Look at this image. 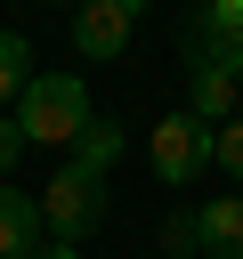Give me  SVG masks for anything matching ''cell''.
Instances as JSON below:
<instances>
[{"instance_id": "obj_7", "label": "cell", "mask_w": 243, "mask_h": 259, "mask_svg": "<svg viewBox=\"0 0 243 259\" xmlns=\"http://www.w3.org/2000/svg\"><path fill=\"white\" fill-rule=\"evenodd\" d=\"M194 243L211 259H243V194H211L194 210Z\"/></svg>"}, {"instance_id": "obj_9", "label": "cell", "mask_w": 243, "mask_h": 259, "mask_svg": "<svg viewBox=\"0 0 243 259\" xmlns=\"http://www.w3.org/2000/svg\"><path fill=\"white\" fill-rule=\"evenodd\" d=\"M113 162H122V121H89L73 138V170L81 178H113Z\"/></svg>"}, {"instance_id": "obj_14", "label": "cell", "mask_w": 243, "mask_h": 259, "mask_svg": "<svg viewBox=\"0 0 243 259\" xmlns=\"http://www.w3.org/2000/svg\"><path fill=\"white\" fill-rule=\"evenodd\" d=\"M32 259H81V251H73V243H40Z\"/></svg>"}, {"instance_id": "obj_13", "label": "cell", "mask_w": 243, "mask_h": 259, "mask_svg": "<svg viewBox=\"0 0 243 259\" xmlns=\"http://www.w3.org/2000/svg\"><path fill=\"white\" fill-rule=\"evenodd\" d=\"M16 162H24V130H16V121H0V186H8V170H16Z\"/></svg>"}, {"instance_id": "obj_8", "label": "cell", "mask_w": 243, "mask_h": 259, "mask_svg": "<svg viewBox=\"0 0 243 259\" xmlns=\"http://www.w3.org/2000/svg\"><path fill=\"white\" fill-rule=\"evenodd\" d=\"M40 194H16V186H0V259H32L40 251Z\"/></svg>"}, {"instance_id": "obj_3", "label": "cell", "mask_w": 243, "mask_h": 259, "mask_svg": "<svg viewBox=\"0 0 243 259\" xmlns=\"http://www.w3.org/2000/svg\"><path fill=\"white\" fill-rule=\"evenodd\" d=\"M40 227H49L57 243H73V251H81V235H97V227H105V178H81L73 162H65V170H49V186H40Z\"/></svg>"}, {"instance_id": "obj_5", "label": "cell", "mask_w": 243, "mask_h": 259, "mask_svg": "<svg viewBox=\"0 0 243 259\" xmlns=\"http://www.w3.org/2000/svg\"><path fill=\"white\" fill-rule=\"evenodd\" d=\"M130 32H138V0H89V8L73 16V49H81L89 65H113V57L130 49Z\"/></svg>"}, {"instance_id": "obj_6", "label": "cell", "mask_w": 243, "mask_h": 259, "mask_svg": "<svg viewBox=\"0 0 243 259\" xmlns=\"http://www.w3.org/2000/svg\"><path fill=\"white\" fill-rule=\"evenodd\" d=\"M186 113L211 121V130H227L243 113V81L235 73H211V65H186Z\"/></svg>"}, {"instance_id": "obj_11", "label": "cell", "mask_w": 243, "mask_h": 259, "mask_svg": "<svg viewBox=\"0 0 243 259\" xmlns=\"http://www.w3.org/2000/svg\"><path fill=\"white\" fill-rule=\"evenodd\" d=\"M219 170H227V178L243 186V113H235V121L219 130Z\"/></svg>"}, {"instance_id": "obj_2", "label": "cell", "mask_w": 243, "mask_h": 259, "mask_svg": "<svg viewBox=\"0 0 243 259\" xmlns=\"http://www.w3.org/2000/svg\"><path fill=\"white\" fill-rule=\"evenodd\" d=\"M146 154H154V178H162V186H194V178L219 162V130H211V121H194V113L178 105V113H162V121H154Z\"/></svg>"}, {"instance_id": "obj_10", "label": "cell", "mask_w": 243, "mask_h": 259, "mask_svg": "<svg viewBox=\"0 0 243 259\" xmlns=\"http://www.w3.org/2000/svg\"><path fill=\"white\" fill-rule=\"evenodd\" d=\"M24 81H32V40L0 32V97H24Z\"/></svg>"}, {"instance_id": "obj_1", "label": "cell", "mask_w": 243, "mask_h": 259, "mask_svg": "<svg viewBox=\"0 0 243 259\" xmlns=\"http://www.w3.org/2000/svg\"><path fill=\"white\" fill-rule=\"evenodd\" d=\"M89 121H97V113H89L81 73H32L24 97H16V130H24V146H73Z\"/></svg>"}, {"instance_id": "obj_12", "label": "cell", "mask_w": 243, "mask_h": 259, "mask_svg": "<svg viewBox=\"0 0 243 259\" xmlns=\"http://www.w3.org/2000/svg\"><path fill=\"white\" fill-rule=\"evenodd\" d=\"M162 251H170V259H178V251H202V243H194V219H162Z\"/></svg>"}, {"instance_id": "obj_4", "label": "cell", "mask_w": 243, "mask_h": 259, "mask_svg": "<svg viewBox=\"0 0 243 259\" xmlns=\"http://www.w3.org/2000/svg\"><path fill=\"white\" fill-rule=\"evenodd\" d=\"M186 65H211V73L243 81V0H211V8L186 16Z\"/></svg>"}]
</instances>
